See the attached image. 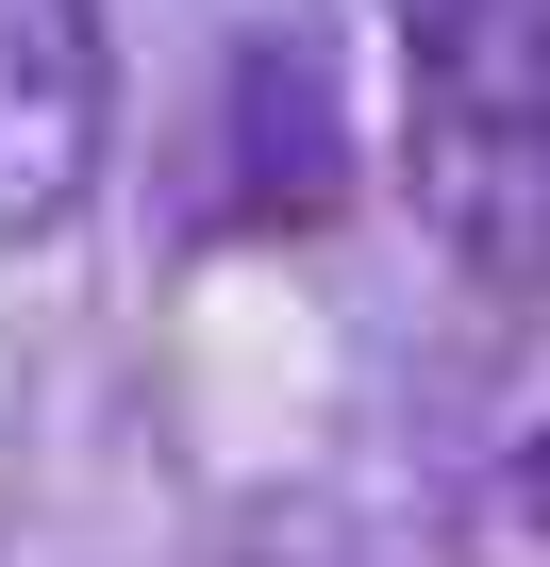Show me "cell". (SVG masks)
Instances as JSON below:
<instances>
[{
    "label": "cell",
    "instance_id": "6da1fadb",
    "mask_svg": "<svg viewBox=\"0 0 550 567\" xmlns=\"http://www.w3.org/2000/svg\"><path fill=\"white\" fill-rule=\"evenodd\" d=\"M401 200L467 284L550 301V0H384Z\"/></svg>",
    "mask_w": 550,
    "mask_h": 567
},
{
    "label": "cell",
    "instance_id": "7a4b0ae2",
    "mask_svg": "<svg viewBox=\"0 0 550 567\" xmlns=\"http://www.w3.org/2000/svg\"><path fill=\"white\" fill-rule=\"evenodd\" d=\"M200 234H318L351 200V101H334V51L318 18H250L217 51V101H200Z\"/></svg>",
    "mask_w": 550,
    "mask_h": 567
},
{
    "label": "cell",
    "instance_id": "3957f363",
    "mask_svg": "<svg viewBox=\"0 0 550 567\" xmlns=\"http://www.w3.org/2000/svg\"><path fill=\"white\" fill-rule=\"evenodd\" d=\"M117 184V18L0 0V250H68Z\"/></svg>",
    "mask_w": 550,
    "mask_h": 567
},
{
    "label": "cell",
    "instance_id": "277c9868",
    "mask_svg": "<svg viewBox=\"0 0 550 567\" xmlns=\"http://www.w3.org/2000/svg\"><path fill=\"white\" fill-rule=\"evenodd\" d=\"M434 550L450 567H550V318H517L450 434H434Z\"/></svg>",
    "mask_w": 550,
    "mask_h": 567
},
{
    "label": "cell",
    "instance_id": "5b68a950",
    "mask_svg": "<svg viewBox=\"0 0 550 567\" xmlns=\"http://www.w3.org/2000/svg\"><path fill=\"white\" fill-rule=\"evenodd\" d=\"M217 567H334V534H318V517H250Z\"/></svg>",
    "mask_w": 550,
    "mask_h": 567
}]
</instances>
